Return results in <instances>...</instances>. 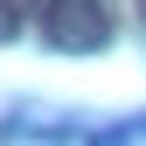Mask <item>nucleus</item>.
Listing matches in <instances>:
<instances>
[{"label": "nucleus", "instance_id": "obj_2", "mask_svg": "<svg viewBox=\"0 0 146 146\" xmlns=\"http://www.w3.org/2000/svg\"><path fill=\"white\" fill-rule=\"evenodd\" d=\"M21 35V0H0V49Z\"/></svg>", "mask_w": 146, "mask_h": 146}, {"label": "nucleus", "instance_id": "obj_3", "mask_svg": "<svg viewBox=\"0 0 146 146\" xmlns=\"http://www.w3.org/2000/svg\"><path fill=\"white\" fill-rule=\"evenodd\" d=\"M132 7H139V21H146V0H132Z\"/></svg>", "mask_w": 146, "mask_h": 146}, {"label": "nucleus", "instance_id": "obj_1", "mask_svg": "<svg viewBox=\"0 0 146 146\" xmlns=\"http://www.w3.org/2000/svg\"><path fill=\"white\" fill-rule=\"evenodd\" d=\"M35 21H42V42L56 56H98V49H111V7L104 0H42Z\"/></svg>", "mask_w": 146, "mask_h": 146}]
</instances>
